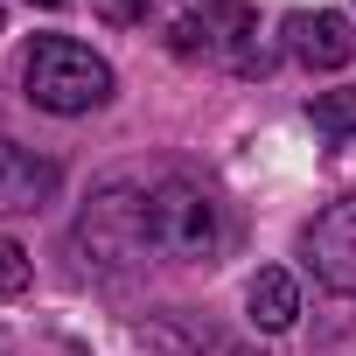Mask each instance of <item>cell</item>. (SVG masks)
I'll use <instances>...</instances> for the list:
<instances>
[{
  "instance_id": "9c48e42d",
  "label": "cell",
  "mask_w": 356,
  "mask_h": 356,
  "mask_svg": "<svg viewBox=\"0 0 356 356\" xmlns=\"http://www.w3.org/2000/svg\"><path fill=\"white\" fill-rule=\"evenodd\" d=\"M307 119H314L321 133H356V91H321V98L307 105Z\"/></svg>"
},
{
  "instance_id": "52a82bcc",
  "label": "cell",
  "mask_w": 356,
  "mask_h": 356,
  "mask_svg": "<svg viewBox=\"0 0 356 356\" xmlns=\"http://www.w3.org/2000/svg\"><path fill=\"white\" fill-rule=\"evenodd\" d=\"M245 307H252V328H266V335L293 328V314H300V286H293V273H286V266H259L252 286H245Z\"/></svg>"
},
{
  "instance_id": "277c9868",
  "label": "cell",
  "mask_w": 356,
  "mask_h": 356,
  "mask_svg": "<svg viewBox=\"0 0 356 356\" xmlns=\"http://www.w3.org/2000/svg\"><path fill=\"white\" fill-rule=\"evenodd\" d=\"M300 252H307V266H314V280H321L328 293H349V300H356V196L328 203V210L300 231Z\"/></svg>"
},
{
  "instance_id": "8992f818",
  "label": "cell",
  "mask_w": 356,
  "mask_h": 356,
  "mask_svg": "<svg viewBox=\"0 0 356 356\" xmlns=\"http://www.w3.org/2000/svg\"><path fill=\"white\" fill-rule=\"evenodd\" d=\"M280 29H286V56H293L300 70H342V63L356 56L349 22H342V15H328V8H293Z\"/></svg>"
},
{
  "instance_id": "5b68a950",
  "label": "cell",
  "mask_w": 356,
  "mask_h": 356,
  "mask_svg": "<svg viewBox=\"0 0 356 356\" xmlns=\"http://www.w3.org/2000/svg\"><path fill=\"white\" fill-rule=\"evenodd\" d=\"M56 182H63L56 154H42V147H29L15 133H0V217H35L56 196Z\"/></svg>"
},
{
  "instance_id": "ba28073f",
  "label": "cell",
  "mask_w": 356,
  "mask_h": 356,
  "mask_svg": "<svg viewBox=\"0 0 356 356\" xmlns=\"http://www.w3.org/2000/svg\"><path fill=\"white\" fill-rule=\"evenodd\" d=\"M140 342H175V349H189V356H196V349H210L217 335H210V321L196 328V321H182V307H168V321H154V328H140Z\"/></svg>"
},
{
  "instance_id": "3957f363",
  "label": "cell",
  "mask_w": 356,
  "mask_h": 356,
  "mask_svg": "<svg viewBox=\"0 0 356 356\" xmlns=\"http://www.w3.org/2000/svg\"><path fill=\"white\" fill-rule=\"evenodd\" d=\"M175 56H203L217 70H238V77H266V42H259V15L245 0H203L196 15L175 22Z\"/></svg>"
},
{
  "instance_id": "9a60e30c",
  "label": "cell",
  "mask_w": 356,
  "mask_h": 356,
  "mask_svg": "<svg viewBox=\"0 0 356 356\" xmlns=\"http://www.w3.org/2000/svg\"><path fill=\"white\" fill-rule=\"evenodd\" d=\"M231 356H245V349H231Z\"/></svg>"
},
{
  "instance_id": "5bb4252c",
  "label": "cell",
  "mask_w": 356,
  "mask_h": 356,
  "mask_svg": "<svg viewBox=\"0 0 356 356\" xmlns=\"http://www.w3.org/2000/svg\"><path fill=\"white\" fill-rule=\"evenodd\" d=\"M0 356H8V342H0Z\"/></svg>"
},
{
  "instance_id": "7c38bea8",
  "label": "cell",
  "mask_w": 356,
  "mask_h": 356,
  "mask_svg": "<svg viewBox=\"0 0 356 356\" xmlns=\"http://www.w3.org/2000/svg\"><path fill=\"white\" fill-rule=\"evenodd\" d=\"M35 8H63V0H35Z\"/></svg>"
},
{
  "instance_id": "30bf717a",
  "label": "cell",
  "mask_w": 356,
  "mask_h": 356,
  "mask_svg": "<svg viewBox=\"0 0 356 356\" xmlns=\"http://www.w3.org/2000/svg\"><path fill=\"white\" fill-rule=\"evenodd\" d=\"M91 15L112 22V29H140V22L154 15V0H91Z\"/></svg>"
},
{
  "instance_id": "8fae6325",
  "label": "cell",
  "mask_w": 356,
  "mask_h": 356,
  "mask_svg": "<svg viewBox=\"0 0 356 356\" xmlns=\"http://www.w3.org/2000/svg\"><path fill=\"white\" fill-rule=\"evenodd\" d=\"M29 286V252L15 238H0V293H22Z\"/></svg>"
},
{
  "instance_id": "6da1fadb",
  "label": "cell",
  "mask_w": 356,
  "mask_h": 356,
  "mask_svg": "<svg viewBox=\"0 0 356 356\" xmlns=\"http://www.w3.org/2000/svg\"><path fill=\"white\" fill-rule=\"evenodd\" d=\"M231 224L217 189H203L182 168H133L91 189L77 217V252L98 273L133 266H217Z\"/></svg>"
},
{
  "instance_id": "7a4b0ae2",
  "label": "cell",
  "mask_w": 356,
  "mask_h": 356,
  "mask_svg": "<svg viewBox=\"0 0 356 356\" xmlns=\"http://www.w3.org/2000/svg\"><path fill=\"white\" fill-rule=\"evenodd\" d=\"M22 84H29V105L56 112V119H77V112H98L112 98V63L70 35H42L29 56H22Z\"/></svg>"
},
{
  "instance_id": "4fadbf2b",
  "label": "cell",
  "mask_w": 356,
  "mask_h": 356,
  "mask_svg": "<svg viewBox=\"0 0 356 356\" xmlns=\"http://www.w3.org/2000/svg\"><path fill=\"white\" fill-rule=\"evenodd\" d=\"M0 29H8V15H0Z\"/></svg>"
}]
</instances>
